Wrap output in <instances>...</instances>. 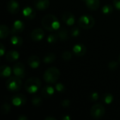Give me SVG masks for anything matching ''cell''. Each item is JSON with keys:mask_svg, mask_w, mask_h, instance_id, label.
Returning a JSON list of instances; mask_svg holds the SVG:
<instances>
[{"mask_svg": "<svg viewBox=\"0 0 120 120\" xmlns=\"http://www.w3.org/2000/svg\"><path fill=\"white\" fill-rule=\"evenodd\" d=\"M98 98H99V95L97 92H94L91 94V99L93 101H97L98 99Z\"/></svg>", "mask_w": 120, "mask_h": 120, "instance_id": "35", "label": "cell"}, {"mask_svg": "<svg viewBox=\"0 0 120 120\" xmlns=\"http://www.w3.org/2000/svg\"><path fill=\"white\" fill-rule=\"evenodd\" d=\"M119 62L120 63V56H119Z\"/></svg>", "mask_w": 120, "mask_h": 120, "instance_id": "41", "label": "cell"}, {"mask_svg": "<svg viewBox=\"0 0 120 120\" xmlns=\"http://www.w3.org/2000/svg\"><path fill=\"white\" fill-rule=\"evenodd\" d=\"M50 5L49 0H34V6L36 9L43 11L49 8Z\"/></svg>", "mask_w": 120, "mask_h": 120, "instance_id": "12", "label": "cell"}, {"mask_svg": "<svg viewBox=\"0 0 120 120\" xmlns=\"http://www.w3.org/2000/svg\"><path fill=\"white\" fill-rule=\"evenodd\" d=\"M113 4H114V6L117 9L120 10V0H114Z\"/></svg>", "mask_w": 120, "mask_h": 120, "instance_id": "37", "label": "cell"}, {"mask_svg": "<svg viewBox=\"0 0 120 120\" xmlns=\"http://www.w3.org/2000/svg\"><path fill=\"white\" fill-rule=\"evenodd\" d=\"M55 92V89L53 86H46L41 90V95L45 98H51Z\"/></svg>", "mask_w": 120, "mask_h": 120, "instance_id": "17", "label": "cell"}, {"mask_svg": "<svg viewBox=\"0 0 120 120\" xmlns=\"http://www.w3.org/2000/svg\"><path fill=\"white\" fill-rule=\"evenodd\" d=\"M23 16L27 20H32L36 16V12L34 9L30 6H26L22 10Z\"/></svg>", "mask_w": 120, "mask_h": 120, "instance_id": "14", "label": "cell"}, {"mask_svg": "<svg viewBox=\"0 0 120 120\" xmlns=\"http://www.w3.org/2000/svg\"><path fill=\"white\" fill-rule=\"evenodd\" d=\"M19 58V53L16 51H10L6 54V59L8 62H13Z\"/></svg>", "mask_w": 120, "mask_h": 120, "instance_id": "19", "label": "cell"}, {"mask_svg": "<svg viewBox=\"0 0 120 120\" xmlns=\"http://www.w3.org/2000/svg\"><path fill=\"white\" fill-rule=\"evenodd\" d=\"M56 60V55L53 53H49L46 54L43 58V62L46 64L52 63Z\"/></svg>", "mask_w": 120, "mask_h": 120, "instance_id": "24", "label": "cell"}, {"mask_svg": "<svg viewBox=\"0 0 120 120\" xmlns=\"http://www.w3.org/2000/svg\"><path fill=\"white\" fill-rule=\"evenodd\" d=\"M43 101H42V99L39 97V96H34L32 98V103L33 105L36 106V107H38V106H40L41 105Z\"/></svg>", "mask_w": 120, "mask_h": 120, "instance_id": "29", "label": "cell"}, {"mask_svg": "<svg viewBox=\"0 0 120 120\" xmlns=\"http://www.w3.org/2000/svg\"><path fill=\"white\" fill-rule=\"evenodd\" d=\"M86 47L85 45H84L83 44H75L73 48H72V51L73 53L79 57H82L83 56H84L86 53Z\"/></svg>", "mask_w": 120, "mask_h": 120, "instance_id": "10", "label": "cell"}, {"mask_svg": "<svg viewBox=\"0 0 120 120\" xmlns=\"http://www.w3.org/2000/svg\"><path fill=\"white\" fill-rule=\"evenodd\" d=\"M6 89L11 92H17L22 87V82L20 77L17 76L10 77L6 82Z\"/></svg>", "mask_w": 120, "mask_h": 120, "instance_id": "4", "label": "cell"}, {"mask_svg": "<svg viewBox=\"0 0 120 120\" xmlns=\"http://www.w3.org/2000/svg\"><path fill=\"white\" fill-rule=\"evenodd\" d=\"M45 120H57L56 118L52 117H47L45 118Z\"/></svg>", "mask_w": 120, "mask_h": 120, "instance_id": "40", "label": "cell"}, {"mask_svg": "<svg viewBox=\"0 0 120 120\" xmlns=\"http://www.w3.org/2000/svg\"><path fill=\"white\" fill-rule=\"evenodd\" d=\"M24 29H25L24 22L21 20H16L13 22L11 32L13 34H17L22 32Z\"/></svg>", "mask_w": 120, "mask_h": 120, "instance_id": "9", "label": "cell"}, {"mask_svg": "<svg viewBox=\"0 0 120 120\" xmlns=\"http://www.w3.org/2000/svg\"><path fill=\"white\" fill-rule=\"evenodd\" d=\"M78 25L83 29H91L95 25V20L90 15H84L79 18L78 20Z\"/></svg>", "mask_w": 120, "mask_h": 120, "instance_id": "5", "label": "cell"}, {"mask_svg": "<svg viewBox=\"0 0 120 120\" xmlns=\"http://www.w3.org/2000/svg\"><path fill=\"white\" fill-rule=\"evenodd\" d=\"M60 71L56 67H51L48 68L44 73L43 78L44 81L49 84L56 83L60 78Z\"/></svg>", "mask_w": 120, "mask_h": 120, "instance_id": "2", "label": "cell"}, {"mask_svg": "<svg viewBox=\"0 0 120 120\" xmlns=\"http://www.w3.org/2000/svg\"><path fill=\"white\" fill-rule=\"evenodd\" d=\"M24 87L30 94L37 93L41 87V81L37 77H30L25 82Z\"/></svg>", "mask_w": 120, "mask_h": 120, "instance_id": "3", "label": "cell"}, {"mask_svg": "<svg viewBox=\"0 0 120 120\" xmlns=\"http://www.w3.org/2000/svg\"><path fill=\"white\" fill-rule=\"evenodd\" d=\"M80 34V29L78 27H73L70 30V34L73 37H77Z\"/></svg>", "mask_w": 120, "mask_h": 120, "instance_id": "31", "label": "cell"}, {"mask_svg": "<svg viewBox=\"0 0 120 120\" xmlns=\"http://www.w3.org/2000/svg\"><path fill=\"white\" fill-rule=\"evenodd\" d=\"M10 34V30L9 28L5 25H1L0 26V38L1 39L7 37Z\"/></svg>", "mask_w": 120, "mask_h": 120, "instance_id": "23", "label": "cell"}, {"mask_svg": "<svg viewBox=\"0 0 120 120\" xmlns=\"http://www.w3.org/2000/svg\"><path fill=\"white\" fill-rule=\"evenodd\" d=\"M58 36V38L60 41H66L68 39V30L65 27H60V29L58 30V33H57Z\"/></svg>", "mask_w": 120, "mask_h": 120, "instance_id": "21", "label": "cell"}, {"mask_svg": "<svg viewBox=\"0 0 120 120\" xmlns=\"http://www.w3.org/2000/svg\"><path fill=\"white\" fill-rule=\"evenodd\" d=\"M71 103H70V101L68 100V99H65V100H63L62 102H61V105L64 108H67V107H69Z\"/></svg>", "mask_w": 120, "mask_h": 120, "instance_id": "34", "label": "cell"}, {"mask_svg": "<svg viewBox=\"0 0 120 120\" xmlns=\"http://www.w3.org/2000/svg\"><path fill=\"white\" fill-rule=\"evenodd\" d=\"M55 89L59 93H63L65 91V86L62 83H57L56 84Z\"/></svg>", "mask_w": 120, "mask_h": 120, "instance_id": "33", "label": "cell"}, {"mask_svg": "<svg viewBox=\"0 0 120 120\" xmlns=\"http://www.w3.org/2000/svg\"><path fill=\"white\" fill-rule=\"evenodd\" d=\"M18 120H28V118H27L26 116H24V115H20V116L18 117Z\"/></svg>", "mask_w": 120, "mask_h": 120, "instance_id": "39", "label": "cell"}, {"mask_svg": "<svg viewBox=\"0 0 120 120\" xmlns=\"http://www.w3.org/2000/svg\"><path fill=\"white\" fill-rule=\"evenodd\" d=\"M62 20L63 21L68 25L71 26L72 25H74L75 23V15L70 13V12H65L63 14L62 16Z\"/></svg>", "mask_w": 120, "mask_h": 120, "instance_id": "15", "label": "cell"}, {"mask_svg": "<svg viewBox=\"0 0 120 120\" xmlns=\"http://www.w3.org/2000/svg\"><path fill=\"white\" fill-rule=\"evenodd\" d=\"M102 98H103V102H104L105 103L108 104V105L111 104V103H112V102L113 101V99H114L113 96H112V94H109V93H106V94H105L103 96Z\"/></svg>", "mask_w": 120, "mask_h": 120, "instance_id": "25", "label": "cell"}, {"mask_svg": "<svg viewBox=\"0 0 120 120\" xmlns=\"http://www.w3.org/2000/svg\"><path fill=\"white\" fill-rule=\"evenodd\" d=\"M44 37V31L41 28H36L31 33V38L34 41H39Z\"/></svg>", "mask_w": 120, "mask_h": 120, "instance_id": "11", "label": "cell"}, {"mask_svg": "<svg viewBox=\"0 0 120 120\" xmlns=\"http://www.w3.org/2000/svg\"><path fill=\"white\" fill-rule=\"evenodd\" d=\"M61 120H71V117H70L69 115H64L63 117H61Z\"/></svg>", "mask_w": 120, "mask_h": 120, "instance_id": "38", "label": "cell"}, {"mask_svg": "<svg viewBox=\"0 0 120 120\" xmlns=\"http://www.w3.org/2000/svg\"><path fill=\"white\" fill-rule=\"evenodd\" d=\"M11 109V105L8 104V103H4L2 105H1V112L3 115H7L10 110Z\"/></svg>", "mask_w": 120, "mask_h": 120, "instance_id": "28", "label": "cell"}, {"mask_svg": "<svg viewBox=\"0 0 120 120\" xmlns=\"http://www.w3.org/2000/svg\"><path fill=\"white\" fill-rule=\"evenodd\" d=\"M27 102V98L22 94H17L11 98V103L13 105L17 107L23 106Z\"/></svg>", "mask_w": 120, "mask_h": 120, "instance_id": "7", "label": "cell"}, {"mask_svg": "<svg viewBox=\"0 0 120 120\" xmlns=\"http://www.w3.org/2000/svg\"><path fill=\"white\" fill-rule=\"evenodd\" d=\"M0 75L3 78L10 77L11 75V68L8 65H2L0 68Z\"/></svg>", "mask_w": 120, "mask_h": 120, "instance_id": "20", "label": "cell"}, {"mask_svg": "<svg viewBox=\"0 0 120 120\" xmlns=\"http://www.w3.org/2000/svg\"><path fill=\"white\" fill-rule=\"evenodd\" d=\"M118 68H119V63L117 62V61L112 60V61L110 62L109 64H108V68L110 70L115 71V70H117Z\"/></svg>", "mask_w": 120, "mask_h": 120, "instance_id": "30", "label": "cell"}, {"mask_svg": "<svg viewBox=\"0 0 120 120\" xmlns=\"http://www.w3.org/2000/svg\"><path fill=\"white\" fill-rule=\"evenodd\" d=\"M85 2L87 8L91 11L97 10L100 6V0H82Z\"/></svg>", "mask_w": 120, "mask_h": 120, "instance_id": "16", "label": "cell"}, {"mask_svg": "<svg viewBox=\"0 0 120 120\" xmlns=\"http://www.w3.org/2000/svg\"><path fill=\"white\" fill-rule=\"evenodd\" d=\"M28 65L33 69H36L40 65V59L37 56H32L28 58Z\"/></svg>", "mask_w": 120, "mask_h": 120, "instance_id": "18", "label": "cell"}, {"mask_svg": "<svg viewBox=\"0 0 120 120\" xmlns=\"http://www.w3.org/2000/svg\"><path fill=\"white\" fill-rule=\"evenodd\" d=\"M7 9L12 14H16L19 12L20 6L18 1L15 0H10L7 4Z\"/></svg>", "mask_w": 120, "mask_h": 120, "instance_id": "13", "label": "cell"}, {"mask_svg": "<svg viewBox=\"0 0 120 120\" xmlns=\"http://www.w3.org/2000/svg\"><path fill=\"white\" fill-rule=\"evenodd\" d=\"M72 54L70 51H64L62 54V58L65 61H68L70 60H71L72 58Z\"/></svg>", "mask_w": 120, "mask_h": 120, "instance_id": "32", "label": "cell"}, {"mask_svg": "<svg viewBox=\"0 0 120 120\" xmlns=\"http://www.w3.org/2000/svg\"><path fill=\"white\" fill-rule=\"evenodd\" d=\"M102 11L105 15H109L110 13H112L113 11V7L112 6L110 5V4H107L103 6L102 8Z\"/></svg>", "mask_w": 120, "mask_h": 120, "instance_id": "26", "label": "cell"}, {"mask_svg": "<svg viewBox=\"0 0 120 120\" xmlns=\"http://www.w3.org/2000/svg\"><path fill=\"white\" fill-rule=\"evenodd\" d=\"M6 49L4 46L3 44H0V56H3L4 54L5 53Z\"/></svg>", "mask_w": 120, "mask_h": 120, "instance_id": "36", "label": "cell"}, {"mask_svg": "<svg viewBox=\"0 0 120 120\" xmlns=\"http://www.w3.org/2000/svg\"><path fill=\"white\" fill-rule=\"evenodd\" d=\"M13 72L14 75L20 78H23L25 75V66L21 63H15L13 67Z\"/></svg>", "mask_w": 120, "mask_h": 120, "instance_id": "8", "label": "cell"}, {"mask_svg": "<svg viewBox=\"0 0 120 120\" xmlns=\"http://www.w3.org/2000/svg\"><path fill=\"white\" fill-rule=\"evenodd\" d=\"M23 43V39L20 36H17L13 34V36H12L11 37V44L15 47H19Z\"/></svg>", "mask_w": 120, "mask_h": 120, "instance_id": "22", "label": "cell"}, {"mask_svg": "<svg viewBox=\"0 0 120 120\" xmlns=\"http://www.w3.org/2000/svg\"><path fill=\"white\" fill-rule=\"evenodd\" d=\"M58 39L59 38L57 34H51L47 37V41L49 44H54L57 42Z\"/></svg>", "mask_w": 120, "mask_h": 120, "instance_id": "27", "label": "cell"}, {"mask_svg": "<svg viewBox=\"0 0 120 120\" xmlns=\"http://www.w3.org/2000/svg\"><path fill=\"white\" fill-rule=\"evenodd\" d=\"M105 113V109L101 104H96L91 109V115L94 119H101L104 116Z\"/></svg>", "mask_w": 120, "mask_h": 120, "instance_id": "6", "label": "cell"}, {"mask_svg": "<svg viewBox=\"0 0 120 120\" xmlns=\"http://www.w3.org/2000/svg\"><path fill=\"white\" fill-rule=\"evenodd\" d=\"M41 25L45 30L51 32L58 30L60 27V22L57 17L51 14H48L44 16L41 20Z\"/></svg>", "mask_w": 120, "mask_h": 120, "instance_id": "1", "label": "cell"}]
</instances>
